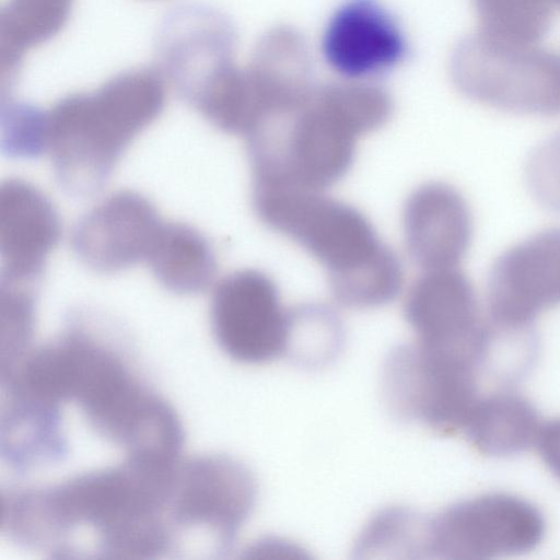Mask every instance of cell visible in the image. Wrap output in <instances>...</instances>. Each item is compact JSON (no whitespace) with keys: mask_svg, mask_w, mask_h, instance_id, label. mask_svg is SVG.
<instances>
[{"mask_svg":"<svg viewBox=\"0 0 560 560\" xmlns=\"http://www.w3.org/2000/svg\"><path fill=\"white\" fill-rule=\"evenodd\" d=\"M257 218L303 247L327 271L336 302L369 310L393 302L404 283L401 262L355 207L289 188L252 187Z\"/></svg>","mask_w":560,"mask_h":560,"instance_id":"7a4b0ae2","label":"cell"},{"mask_svg":"<svg viewBox=\"0 0 560 560\" xmlns=\"http://www.w3.org/2000/svg\"><path fill=\"white\" fill-rule=\"evenodd\" d=\"M247 552L255 559L300 560L306 558L305 551L295 542L285 538L269 536L258 539Z\"/></svg>","mask_w":560,"mask_h":560,"instance_id":"4316f807","label":"cell"},{"mask_svg":"<svg viewBox=\"0 0 560 560\" xmlns=\"http://www.w3.org/2000/svg\"><path fill=\"white\" fill-rule=\"evenodd\" d=\"M60 234L57 212L31 183L10 178L0 186L2 279L32 283L42 272Z\"/></svg>","mask_w":560,"mask_h":560,"instance_id":"2e32d148","label":"cell"},{"mask_svg":"<svg viewBox=\"0 0 560 560\" xmlns=\"http://www.w3.org/2000/svg\"><path fill=\"white\" fill-rule=\"evenodd\" d=\"M452 70L468 98L504 112L560 115V54L512 45L480 33L456 48Z\"/></svg>","mask_w":560,"mask_h":560,"instance_id":"52a82bcc","label":"cell"},{"mask_svg":"<svg viewBox=\"0 0 560 560\" xmlns=\"http://www.w3.org/2000/svg\"><path fill=\"white\" fill-rule=\"evenodd\" d=\"M427 518L416 511L390 505L374 513L360 529L355 557L361 559L423 558Z\"/></svg>","mask_w":560,"mask_h":560,"instance_id":"44dd1931","label":"cell"},{"mask_svg":"<svg viewBox=\"0 0 560 560\" xmlns=\"http://www.w3.org/2000/svg\"><path fill=\"white\" fill-rule=\"evenodd\" d=\"M162 223L148 198L133 190H118L79 219L71 246L91 270L115 273L147 260Z\"/></svg>","mask_w":560,"mask_h":560,"instance_id":"5bb4252c","label":"cell"},{"mask_svg":"<svg viewBox=\"0 0 560 560\" xmlns=\"http://www.w3.org/2000/svg\"><path fill=\"white\" fill-rule=\"evenodd\" d=\"M402 231L407 253L416 265L425 271L458 268L471 242V213L456 188L429 182L406 199Z\"/></svg>","mask_w":560,"mask_h":560,"instance_id":"9a60e30c","label":"cell"},{"mask_svg":"<svg viewBox=\"0 0 560 560\" xmlns=\"http://www.w3.org/2000/svg\"><path fill=\"white\" fill-rule=\"evenodd\" d=\"M560 305V228L540 231L506 249L490 269L487 317L503 332L527 331Z\"/></svg>","mask_w":560,"mask_h":560,"instance_id":"8fae6325","label":"cell"},{"mask_svg":"<svg viewBox=\"0 0 560 560\" xmlns=\"http://www.w3.org/2000/svg\"><path fill=\"white\" fill-rule=\"evenodd\" d=\"M32 283L1 278L0 358L2 374H9L28 353L34 327Z\"/></svg>","mask_w":560,"mask_h":560,"instance_id":"cb8c5ba5","label":"cell"},{"mask_svg":"<svg viewBox=\"0 0 560 560\" xmlns=\"http://www.w3.org/2000/svg\"><path fill=\"white\" fill-rule=\"evenodd\" d=\"M345 328L338 313L324 304L291 307L285 357L306 368H322L340 353Z\"/></svg>","mask_w":560,"mask_h":560,"instance_id":"7402d4cb","label":"cell"},{"mask_svg":"<svg viewBox=\"0 0 560 560\" xmlns=\"http://www.w3.org/2000/svg\"><path fill=\"white\" fill-rule=\"evenodd\" d=\"M389 114L380 92L334 90L269 117L246 138L252 187H331L351 168L358 138Z\"/></svg>","mask_w":560,"mask_h":560,"instance_id":"3957f363","label":"cell"},{"mask_svg":"<svg viewBox=\"0 0 560 560\" xmlns=\"http://www.w3.org/2000/svg\"><path fill=\"white\" fill-rule=\"evenodd\" d=\"M486 361L431 351L413 341L392 350L382 370V392L400 419L441 433H458L482 395Z\"/></svg>","mask_w":560,"mask_h":560,"instance_id":"8992f818","label":"cell"},{"mask_svg":"<svg viewBox=\"0 0 560 560\" xmlns=\"http://www.w3.org/2000/svg\"><path fill=\"white\" fill-rule=\"evenodd\" d=\"M404 316L420 347L488 361L495 330L483 317L470 280L458 268L429 270L410 287Z\"/></svg>","mask_w":560,"mask_h":560,"instance_id":"30bf717a","label":"cell"},{"mask_svg":"<svg viewBox=\"0 0 560 560\" xmlns=\"http://www.w3.org/2000/svg\"><path fill=\"white\" fill-rule=\"evenodd\" d=\"M553 1L557 2L560 5V0H553Z\"/></svg>","mask_w":560,"mask_h":560,"instance_id":"f1b7e54d","label":"cell"},{"mask_svg":"<svg viewBox=\"0 0 560 560\" xmlns=\"http://www.w3.org/2000/svg\"><path fill=\"white\" fill-rule=\"evenodd\" d=\"M406 49L404 36L375 0H350L328 22L323 51L348 78H365L396 65Z\"/></svg>","mask_w":560,"mask_h":560,"instance_id":"e0dca14e","label":"cell"},{"mask_svg":"<svg viewBox=\"0 0 560 560\" xmlns=\"http://www.w3.org/2000/svg\"><path fill=\"white\" fill-rule=\"evenodd\" d=\"M233 33L228 21L205 4H183L160 27L158 70L190 104L233 68Z\"/></svg>","mask_w":560,"mask_h":560,"instance_id":"4fadbf2b","label":"cell"},{"mask_svg":"<svg viewBox=\"0 0 560 560\" xmlns=\"http://www.w3.org/2000/svg\"><path fill=\"white\" fill-rule=\"evenodd\" d=\"M541 425L537 410L525 396L500 388L479 397L462 433L482 454L509 456L535 444Z\"/></svg>","mask_w":560,"mask_h":560,"instance_id":"ac0fdd59","label":"cell"},{"mask_svg":"<svg viewBox=\"0 0 560 560\" xmlns=\"http://www.w3.org/2000/svg\"><path fill=\"white\" fill-rule=\"evenodd\" d=\"M49 378L59 402L77 400L91 424L130 457L176 458L180 432L172 410L83 330L50 343Z\"/></svg>","mask_w":560,"mask_h":560,"instance_id":"5b68a950","label":"cell"},{"mask_svg":"<svg viewBox=\"0 0 560 560\" xmlns=\"http://www.w3.org/2000/svg\"><path fill=\"white\" fill-rule=\"evenodd\" d=\"M290 311L273 279L257 269H241L214 287L210 322L221 349L233 360L261 365L285 357Z\"/></svg>","mask_w":560,"mask_h":560,"instance_id":"9c48e42d","label":"cell"},{"mask_svg":"<svg viewBox=\"0 0 560 560\" xmlns=\"http://www.w3.org/2000/svg\"><path fill=\"white\" fill-rule=\"evenodd\" d=\"M256 500L255 479L244 465L206 456L177 465L170 512L183 525L206 527L229 544L248 521Z\"/></svg>","mask_w":560,"mask_h":560,"instance_id":"7c38bea8","label":"cell"},{"mask_svg":"<svg viewBox=\"0 0 560 560\" xmlns=\"http://www.w3.org/2000/svg\"><path fill=\"white\" fill-rule=\"evenodd\" d=\"M526 178L537 201L560 213V131L532 154Z\"/></svg>","mask_w":560,"mask_h":560,"instance_id":"484cf974","label":"cell"},{"mask_svg":"<svg viewBox=\"0 0 560 560\" xmlns=\"http://www.w3.org/2000/svg\"><path fill=\"white\" fill-rule=\"evenodd\" d=\"M480 34L512 45H536L547 33L553 0H472Z\"/></svg>","mask_w":560,"mask_h":560,"instance_id":"603a6c76","label":"cell"},{"mask_svg":"<svg viewBox=\"0 0 560 560\" xmlns=\"http://www.w3.org/2000/svg\"><path fill=\"white\" fill-rule=\"evenodd\" d=\"M165 97L159 70L137 69L44 109L45 153L59 185L79 196L100 190L131 142L160 116Z\"/></svg>","mask_w":560,"mask_h":560,"instance_id":"277c9868","label":"cell"},{"mask_svg":"<svg viewBox=\"0 0 560 560\" xmlns=\"http://www.w3.org/2000/svg\"><path fill=\"white\" fill-rule=\"evenodd\" d=\"M145 261L156 281L177 294L205 291L217 271L208 240L195 228L178 222L162 223Z\"/></svg>","mask_w":560,"mask_h":560,"instance_id":"d6986e66","label":"cell"},{"mask_svg":"<svg viewBox=\"0 0 560 560\" xmlns=\"http://www.w3.org/2000/svg\"><path fill=\"white\" fill-rule=\"evenodd\" d=\"M177 464L129 457L121 466L15 497L12 528L21 540L44 545L85 526L109 557L158 553L171 539L166 517Z\"/></svg>","mask_w":560,"mask_h":560,"instance_id":"6da1fadb","label":"cell"},{"mask_svg":"<svg viewBox=\"0 0 560 560\" xmlns=\"http://www.w3.org/2000/svg\"><path fill=\"white\" fill-rule=\"evenodd\" d=\"M73 0H7L0 11V81L12 83L25 54L56 35Z\"/></svg>","mask_w":560,"mask_h":560,"instance_id":"ffe728a7","label":"cell"},{"mask_svg":"<svg viewBox=\"0 0 560 560\" xmlns=\"http://www.w3.org/2000/svg\"><path fill=\"white\" fill-rule=\"evenodd\" d=\"M535 444L545 466L560 480V418L542 423Z\"/></svg>","mask_w":560,"mask_h":560,"instance_id":"83f0119b","label":"cell"},{"mask_svg":"<svg viewBox=\"0 0 560 560\" xmlns=\"http://www.w3.org/2000/svg\"><path fill=\"white\" fill-rule=\"evenodd\" d=\"M3 150L15 158H34L45 153L44 109L26 103L11 102L1 114Z\"/></svg>","mask_w":560,"mask_h":560,"instance_id":"d4e9b609","label":"cell"},{"mask_svg":"<svg viewBox=\"0 0 560 560\" xmlns=\"http://www.w3.org/2000/svg\"><path fill=\"white\" fill-rule=\"evenodd\" d=\"M546 523L530 501L506 492L479 494L427 518L423 558L483 560L525 553L544 538Z\"/></svg>","mask_w":560,"mask_h":560,"instance_id":"ba28073f","label":"cell"}]
</instances>
